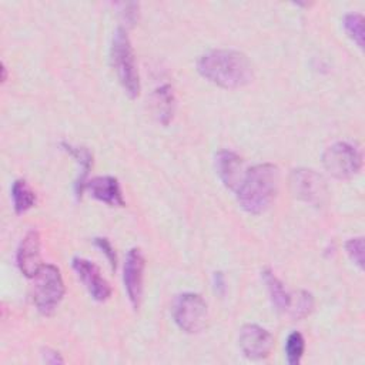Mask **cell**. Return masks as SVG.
Masks as SVG:
<instances>
[{
  "label": "cell",
  "instance_id": "obj_22",
  "mask_svg": "<svg viewBox=\"0 0 365 365\" xmlns=\"http://www.w3.org/2000/svg\"><path fill=\"white\" fill-rule=\"evenodd\" d=\"M94 244L107 257L111 268L115 269L117 268V255H115V251H114L111 242L104 237H97V238H94Z\"/></svg>",
  "mask_w": 365,
  "mask_h": 365
},
{
  "label": "cell",
  "instance_id": "obj_4",
  "mask_svg": "<svg viewBox=\"0 0 365 365\" xmlns=\"http://www.w3.org/2000/svg\"><path fill=\"white\" fill-rule=\"evenodd\" d=\"M66 288L60 269L53 264H43L34 277L31 299L43 315H51L64 297Z\"/></svg>",
  "mask_w": 365,
  "mask_h": 365
},
{
  "label": "cell",
  "instance_id": "obj_9",
  "mask_svg": "<svg viewBox=\"0 0 365 365\" xmlns=\"http://www.w3.org/2000/svg\"><path fill=\"white\" fill-rule=\"evenodd\" d=\"M238 345L247 358L264 359L269 356L274 348V336L259 325L247 324L240 331Z\"/></svg>",
  "mask_w": 365,
  "mask_h": 365
},
{
  "label": "cell",
  "instance_id": "obj_10",
  "mask_svg": "<svg viewBox=\"0 0 365 365\" xmlns=\"http://www.w3.org/2000/svg\"><path fill=\"white\" fill-rule=\"evenodd\" d=\"M71 265L93 299L104 302L111 297V287L108 281L101 275L98 267L94 262L86 258L76 257L73 258Z\"/></svg>",
  "mask_w": 365,
  "mask_h": 365
},
{
  "label": "cell",
  "instance_id": "obj_8",
  "mask_svg": "<svg viewBox=\"0 0 365 365\" xmlns=\"http://www.w3.org/2000/svg\"><path fill=\"white\" fill-rule=\"evenodd\" d=\"M144 268H145V259L141 250L131 248L125 255L123 281H124V288L127 291L128 299L134 309L140 307L141 298H143Z\"/></svg>",
  "mask_w": 365,
  "mask_h": 365
},
{
  "label": "cell",
  "instance_id": "obj_3",
  "mask_svg": "<svg viewBox=\"0 0 365 365\" xmlns=\"http://www.w3.org/2000/svg\"><path fill=\"white\" fill-rule=\"evenodd\" d=\"M110 60L111 66L117 74L120 84L130 98H135L140 94V76L135 64V56L128 38L127 30L118 27L114 31L111 47H110Z\"/></svg>",
  "mask_w": 365,
  "mask_h": 365
},
{
  "label": "cell",
  "instance_id": "obj_6",
  "mask_svg": "<svg viewBox=\"0 0 365 365\" xmlns=\"http://www.w3.org/2000/svg\"><path fill=\"white\" fill-rule=\"evenodd\" d=\"M173 317L180 329L187 334H198L208 322L207 302L198 294H181L174 302Z\"/></svg>",
  "mask_w": 365,
  "mask_h": 365
},
{
  "label": "cell",
  "instance_id": "obj_15",
  "mask_svg": "<svg viewBox=\"0 0 365 365\" xmlns=\"http://www.w3.org/2000/svg\"><path fill=\"white\" fill-rule=\"evenodd\" d=\"M261 274L267 285L272 305L278 312H287L291 304V294L285 289L284 284L274 275L271 269H264Z\"/></svg>",
  "mask_w": 365,
  "mask_h": 365
},
{
  "label": "cell",
  "instance_id": "obj_11",
  "mask_svg": "<svg viewBox=\"0 0 365 365\" xmlns=\"http://www.w3.org/2000/svg\"><path fill=\"white\" fill-rule=\"evenodd\" d=\"M17 267L20 272L27 278H34L41 268L40 252V234L36 230H30L20 241L16 255Z\"/></svg>",
  "mask_w": 365,
  "mask_h": 365
},
{
  "label": "cell",
  "instance_id": "obj_21",
  "mask_svg": "<svg viewBox=\"0 0 365 365\" xmlns=\"http://www.w3.org/2000/svg\"><path fill=\"white\" fill-rule=\"evenodd\" d=\"M345 251L351 258V261L362 269L364 268V238L356 237V238L348 240L345 242Z\"/></svg>",
  "mask_w": 365,
  "mask_h": 365
},
{
  "label": "cell",
  "instance_id": "obj_19",
  "mask_svg": "<svg viewBox=\"0 0 365 365\" xmlns=\"http://www.w3.org/2000/svg\"><path fill=\"white\" fill-rule=\"evenodd\" d=\"M346 34L356 43L359 48H364V17L359 13H348L342 20Z\"/></svg>",
  "mask_w": 365,
  "mask_h": 365
},
{
  "label": "cell",
  "instance_id": "obj_7",
  "mask_svg": "<svg viewBox=\"0 0 365 365\" xmlns=\"http://www.w3.org/2000/svg\"><path fill=\"white\" fill-rule=\"evenodd\" d=\"M289 187L295 198L315 207H321L328 198V187L324 177L311 168L292 170Z\"/></svg>",
  "mask_w": 365,
  "mask_h": 365
},
{
  "label": "cell",
  "instance_id": "obj_18",
  "mask_svg": "<svg viewBox=\"0 0 365 365\" xmlns=\"http://www.w3.org/2000/svg\"><path fill=\"white\" fill-rule=\"evenodd\" d=\"M314 309V297L308 291H298L291 294V304L288 308V314L294 319H304L307 318Z\"/></svg>",
  "mask_w": 365,
  "mask_h": 365
},
{
  "label": "cell",
  "instance_id": "obj_14",
  "mask_svg": "<svg viewBox=\"0 0 365 365\" xmlns=\"http://www.w3.org/2000/svg\"><path fill=\"white\" fill-rule=\"evenodd\" d=\"M153 106L158 121L163 125H168L175 113V96L170 84L155 88L153 94Z\"/></svg>",
  "mask_w": 365,
  "mask_h": 365
},
{
  "label": "cell",
  "instance_id": "obj_12",
  "mask_svg": "<svg viewBox=\"0 0 365 365\" xmlns=\"http://www.w3.org/2000/svg\"><path fill=\"white\" fill-rule=\"evenodd\" d=\"M215 170L222 184L235 191L245 175L241 157L228 150H221L215 154Z\"/></svg>",
  "mask_w": 365,
  "mask_h": 365
},
{
  "label": "cell",
  "instance_id": "obj_24",
  "mask_svg": "<svg viewBox=\"0 0 365 365\" xmlns=\"http://www.w3.org/2000/svg\"><path fill=\"white\" fill-rule=\"evenodd\" d=\"M214 289L220 297L225 294V278L220 271L214 272Z\"/></svg>",
  "mask_w": 365,
  "mask_h": 365
},
{
  "label": "cell",
  "instance_id": "obj_17",
  "mask_svg": "<svg viewBox=\"0 0 365 365\" xmlns=\"http://www.w3.org/2000/svg\"><path fill=\"white\" fill-rule=\"evenodd\" d=\"M11 198H13V208L16 214H24L36 204V194L30 188L26 180L19 178L11 185Z\"/></svg>",
  "mask_w": 365,
  "mask_h": 365
},
{
  "label": "cell",
  "instance_id": "obj_2",
  "mask_svg": "<svg viewBox=\"0 0 365 365\" xmlns=\"http://www.w3.org/2000/svg\"><path fill=\"white\" fill-rule=\"evenodd\" d=\"M279 184V170L277 165L264 163L257 164L245 171V175L237 188L240 207L254 215L269 208Z\"/></svg>",
  "mask_w": 365,
  "mask_h": 365
},
{
  "label": "cell",
  "instance_id": "obj_13",
  "mask_svg": "<svg viewBox=\"0 0 365 365\" xmlns=\"http://www.w3.org/2000/svg\"><path fill=\"white\" fill-rule=\"evenodd\" d=\"M91 197L96 200L110 205V207H124L123 192L118 184V180L110 175H100L94 177L87 181L86 188Z\"/></svg>",
  "mask_w": 365,
  "mask_h": 365
},
{
  "label": "cell",
  "instance_id": "obj_25",
  "mask_svg": "<svg viewBox=\"0 0 365 365\" xmlns=\"http://www.w3.org/2000/svg\"><path fill=\"white\" fill-rule=\"evenodd\" d=\"M1 71H3V77H1V81H6V66H4V63L1 64Z\"/></svg>",
  "mask_w": 365,
  "mask_h": 365
},
{
  "label": "cell",
  "instance_id": "obj_5",
  "mask_svg": "<svg viewBox=\"0 0 365 365\" xmlns=\"http://www.w3.org/2000/svg\"><path fill=\"white\" fill-rule=\"evenodd\" d=\"M324 168L336 180H349L362 168L361 151L345 141L329 145L322 154Z\"/></svg>",
  "mask_w": 365,
  "mask_h": 365
},
{
  "label": "cell",
  "instance_id": "obj_23",
  "mask_svg": "<svg viewBox=\"0 0 365 365\" xmlns=\"http://www.w3.org/2000/svg\"><path fill=\"white\" fill-rule=\"evenodd\" d=\"M43 359L47 364H63L64 362V359L61 358L60 352L56 351V349H51V348L43 349Z\"/></svg>",
  "mask_w": 365,
  "mask_h": 365
},
{
  "label": "cell",
  "instance_id": "obj_1",
  "mask_svg": "<svg viewBox=\"0 0 365 365\" xmlns=\"http://www.w3.org/2000/svg\"><path fill=\"white\" fill-rule=\"evenodd\" d=\"M198 73L222 88H241L252 81L254 71L250 58L237 50H211L197 61Z\"/></svg>",
  "mask_w": 365,
  "mask_h": 365
},
{
  "label": "cell",
  "instance_id": "obj_16",
  "mask_svg": "<svg viewBox=\"0 0 365 365\" xmlns=\"http://www.w3.org/2000/svg\"><path fill=\"white\" fill-rule=\"evenodd\" d=\"M61 147L71 155L76 158V161L80 164V174L76 180V184H74V190H76V195L77 197H81L84 188H86V184H87V175H88V171L91 170V164H93V155L91 153L84 148V147H74L71 144H67V143H61Z\"/></svg>",
  "mask_w": 365,
  "mask_h": 365
},
{
  "label": "cell",
  "instance_id": "obj_20",
  "mask_svg": "<svg viewBox=\"0 0 365 365\" xmlns=\"http://www.w3.org/2000/svg\"><path fill=\"white\" fill-rule=\"evenodd\" d=\"M305 349V339L301 332H291L285 341V355L291 365H298Z\"/></svg>",
  "mask_w": 365,
  "mask_h": 365
}]
</instances>
